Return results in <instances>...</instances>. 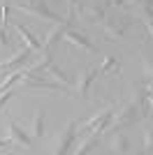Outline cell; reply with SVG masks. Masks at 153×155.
<instances>
[{
    "label": "cell",
    "mask_w": 153,
    "mask_h": 155,
    "mask_svg": "<svg viewBox=\"0 0 153 155\" xmlns=\"http://www.w3.org/2000/svg\"><path fill=\"white\" fill-rule=\"evenodd\" d=\"M139 114H141V109H139V102H137V100H134V102L123 104L121 109L116 111V116L109 118V123H107V127H104V132H107V134H114V132H118V130L127 127V125H132L134 120L139 118Z\"/></svg>",
    "instance_id": "6da1fadb"
},
{
    "label": "cell",
    "mask_w": 153,
    "mask_h": 155,
    "mask_svg": "<svg viewBox=\"0 0 153 155\" xmlns=\"http://www.w3.org/2000/svg\"><path fill=\"white\" fill-rule=\"evenodd\" d=\"M16 7H19L21 12H25V14H32V16H42V19L56 21V23H60V21H67V19H60L56 12H51L49 5H46L44 0H23V2H19ZM70 23H72V21H70Z\"/></svg>",
    "instance_id": "7a4b0ae2"
},
{
    "label": "cell",
    "mask_w": 153,
    "mask_h": 155,
    "mask_svg": "<svg viewBox=\"0 0 153 155\" xmlns=\"http://www.w3.org/2000/svg\"><path fill=\"white\" fill-rule=\"evenodd\" d=\"M111 116H114V111H111V109H104L102 114H97V116H93L90 120H86L83 125H79V127H76V134H83V132H90V134H102Z\"/></svg>",
    "instance_id": "3957f363"
},
{
    "label": "cell",
    "mask_w": 153,
    "mask_h": 155,
    "mask_svg": "<svg viewBox=\"0 0 153 155\" xmlns=\"http://www.w3.org/2000/svg\"><path fill=\"white\" fill-rule=\"evenodd\" d=\"M76 127H79V125L74 123V120H70V123H67V127L63 130V132H60V137H58L56 139V153H70L72 150V146H74V137H76Z\"/></svg>",
    "instance_id": "277c9868"
},
{
    "label": "cell",
    "mask_w": 153,
    "mask_h": 155,
    "mask_svg": "<svg viewBox=\"0 0 153 155\" xmlns=\"http://www.w3.org/2000/svg\"><path fill=\"white\" fill-rule=\"evenodd\" d=\"M67 28H70V21H60V23H56V26L49 30V35H46V39H44V44H42V51H39V53H51V49L56 46V42L60 37H65Z\"/></svg>",
    "instance_id": "5b68a950"
},
{
    "label": "cell",
    "mask_w": 153,
    "mask_h": 155,
    "mask_svg": "<svg viewBox=\"0 0 153 155\" xmlns=\"http://www.w3.org/2000/svg\"><path fill=\"white\" fill-rule=\"evenodd\" d=\"M97 74H100V67H88L86 72H81L79 74V79H76V91H79V95L81 97H86L88 95V91H90V84L97 79Z\"/></svg>",
    "instance_id": "8992f818"
},
{
    "label": "cell",
    "mask_w": 153,
    "mask_h": 155,
    "mask_svg": "<svg viewBox=\"0 0 153 155\" xmlns=\"http://www.w3.org/2000/svg\"><path fill=\"white\" fill-rule=\"evenodd\" d=\"M65 39L70 42V44H74V46H79V49H83V51H95V44L90 42L86 35H81V32H76V30H70L67 28V32H65Z\"/></svg>",
    "instance_id": "52a82bcc"
},
{
    "label": "cell",
    "mask_w": 153,
    "mask_h": 155,
    "mask_svg": "<svg viewBox=\"0 0 153 155\" xmlns=\"http://www.w3.org/2000/svg\"><path fill=\"white\" fill-rule=\"evenodd\" d=\"M111 150L114 153H132V143H130V137L123 134L121 130L111 134Z\"/></svg>",
    "instance_id": "ba28073f"
},
{
    "label": "cell",
    "mask_w": 153,
    "mask_h": 155,
    "mask_svg": "<svg viewBox=\"0 0 153 155\" xmlns=\"http://www.w3.org/2000/svg\"><path fill=\"white\" fill-rule=\"evenodd\" d=\"M76 9H79V14H81V16H83L86 21H88V23H100V21L104 19V9H102V7H88V5H79Z\"/></svg>",
    "instance_id": "9c48e42d"
},
{
    "label": "cell",
    "mask_w": 153,
    "mask_h": 155,
    "mask_svg": "<svg viewBox=\"0 0 153 155\" xmlns=\"http://www.w3.org/2000/svg\"><path fill=\"white\" fill-rule=\"evenodd\" d=\"M9 134H12L14 143H19V146H23V148L30 146V137L25 134V130L21 127L19 123H9Z\"/></svg>",
    "instance_id": "30bf717a"
},
{
    "label": "cell",
    "mask_w": 153,
    "mask_h": 155,
    "mask_svg": "<svg viewBox=\"0 0 153 155\" xmlns=\"http://www.w3.org/2000/svg\"><path fill=\"white\" fill-rule=\"evenodd\" d=\"M14 28H16V32H19L21 37H23L25 46H30L32 51H42V44H39V39H35V37H32V32L28 30V28H23V26H21V23H16V26H14Z\"/></svg>",
    "instance_id": "8fae6325"
},
{
    "label": "cell",
    "mask_w": 153,
    "mask_h": 155,
    "mask_svg": "<svg viewBox=\"0 0 153 155\" xmlns=\"http://www.w3.org/2000/svg\"><path fill=\"white\" fill-rule=\"evenodd\" d=\"M127 28H130V21H121V23H104L107 39H111V37H123Z\"/></svg>",
    "instance_id": "7c38bea8"
},
{
    "label": "cell",
    "mask_w": 153,
    "mask_h": 155,
    "mask_svg": "<svg viewBox=\"0 0 153 155\" xmlns=\"http://www.w3.org/2000/svg\"><path fill=\"white\" fill-rule=\"evenodd\" d=\"M44 134V116L37 114L35 116V125H32V137H42Z\"/></svg>",
    "instance_id": "4fadbf2b"
},
{
    "label": "cell",
    "mask_w": 153,
    "mask_h": 155,
    "mask_svg": "<svg viewBox=\"0 0 153 155\" xmlns=\"http://www.w3.org/2000/svg\"><path fill=\"white\" fill-rule=\"evenodd\" d=\"M111 70H114V74L118 72V60H114L109 56V58H104V63L100 65V72H111Z\"/></svg>",
    "instance_id": "5bb4252c"
},
{
    "label": "cell",
    "mask_w": 153,
    "mask_h": 155,
    "mask_svg": "<svg viewBox=\"0 0 153 155\" xmlns=\"http://www.w3.org/2000/svg\"><path fill=\"white\" fill-rule=\"evenodd\" d=\"M144 150L153 153V130H144Z\"/></svg>",
    "instance_id": "9a60e30c"
},
{
    "label": "cell",
    "mask_w": 153,
    "mask_h": 155,
    "mask_svg": "<svg viewBox=\"0 0 153 155\" xmlns=\"http://www.w3.org/2000/svg\"><path fill=\"white\" fill-rule=\"evenodd\" d=\"M14 97V88H9V91H2L0 93V114H2V109L7 107V102Z\"/></svg>",
    "instance_id": "2e32d148"
},
{
    "label": "cell",
    "mask_w": 153,
    "mask_h": 155,
    "mask_svg": "<svg viewBox=\"0 0 153 155\" xmlns=\"http://www.w3.org/2000/svg\"><path fill=\"white\" fill-rule=\"evenodd\" d=\"M14 146V139L9 137V139H0V150H12Z\"/></svg>",
    "instance_id": "e0dca14e"
},
{
    "label": "cell",
    "mask_w": 153,
    "mask_h": 155,
    "mask_svg": "<svg viewBox=\"0 0 153 155\" xmlns=\"http://www.w3.org/2000/svg\"><path fill=\"white\" fill-rule=\"evenodd\" d=\"M144 70H146V74L153 79V58H144Z\"/></svg>",
    "instance_id": "ac0fdd59"
},
{
    "label": "cell",
    "mask_w": 153,
    "mask_h": 155,
    "mask_svg": "<svg viewBox=\"0 0 153 155\" xmlns=\"http://www.w3.org/2000/svg\"><path fill=\"white\" fill-rule=\"evenodd\" d=\"M0 44H7V26H0Z\"/></svg>",
    "instance_id": "d6986e66"
},
{
    "label": "cell",
    "mask_w": 153,
    "mask_h": 155,
    "mask_svg": "<svg viewBox=\"0 0 153 155\" xmlns=\"http://www.w3.org/2000/svg\"><path fill=\"white\" fill-rule=\"evenodd\" d=\"M146 28H148V32L153 35V21H151V19H146Z\"/></svg>",
    "instance_id": "ffe728a7"
}]
</instances>
